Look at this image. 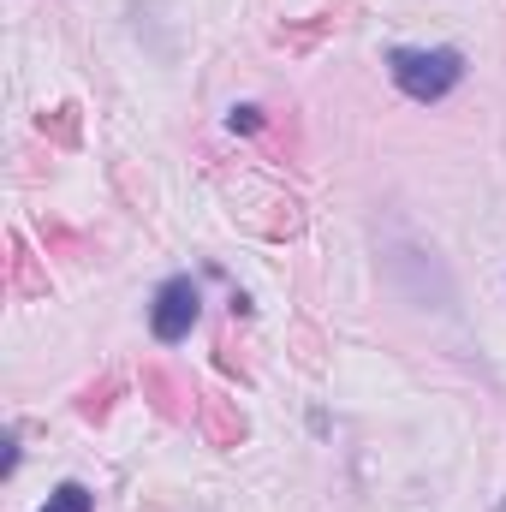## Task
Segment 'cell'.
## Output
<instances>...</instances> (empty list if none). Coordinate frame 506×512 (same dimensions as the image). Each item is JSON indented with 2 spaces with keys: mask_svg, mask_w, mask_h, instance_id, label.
<instances>
[{
  "mask_svg": "<svg viewBox=\"0 0 506 512\" xmlns=\"http://www.w3.org/2000/svg\"><path fill=\"white\" fill-rule=\"evenodd\" d=\"M42 286H48V280H36V274H30V251H24V245H12V292H42Z\"/></svg>",
  "mask_w": 506,
  "mask_h": 512,
  "instance_id": "7",
  "label": "cell"
},
{
  "mask_svg": "<svg viewBox=\"0 0 506 512\" xmlns=\"http://www.w3.org/2000/svg\"><path fill=\"white\" fill-rule=\"evenodd\" d=\"M197 304H203V298H197V280H185V274H179V280H167V286L155 292V310H149L155 340H167V346H173V340H185V334H191V322H197Z\"/></svg>",
  "mask_w": 506,
  "mask_h": 512,
  "instance_id": "2",
  "label": "cell"
},
{
  "mask_svg": "<svg viewBox=\"0 0 506 512\" xmlns=\"http://www.w3.org/2000/svg\"><path fill=\"white\" fill-rule=\"evenodd\" d=\"M143 393L155 399V411H161V417H185L179 387H173V376H167V370H143Z\"/></svg>",
  "mask_w": 506,
  "mask_h": 512,
  "instance_id": "4",
  "label": "cell"
},
{
  "mask_svg": "<svg viewBox=\"0 0 506 512\" xmlns=\"http://www.w3.org/2000/svg\"><path fill=\"white\" fill-rule=\"evenodd\" d=\"M78 411H84L90 423H102V417L114 411V382H102V387H84V399H78Z\"/></svg>",
  "mask_w": 506,
  "mask_h": 512,
  "instance_id": "6",
  "label": "cell"
},
{
  "mask_svg": "<svg viewBox=\"0 0 506 512\" xmlns=\"http://www.w3.org/2000/svg\"><path fill=\"white\" fill-rule=\"evenodd\" d=\"M197 417H203V435L209 447H239L245 441V411L221 393H197Z\"/></svg>",
  "mask_w": 506,
  "mask_h": 512,
  "instance_id": "3",
  "label": "cell"
},
{
  "mask_svg": "<svg viewBox=\"0 0 506 512\" xmlns=\"http://www.w3.org/2000/svg\"><path fill=\"white\" fill-rule=\"evenodd\" d=\"M227 126H233V131H262V108H251V102H245V108H233V114H227Z\"/></svg>",
  "mask_w": 506,
  "mask_h": 512,
  "instance_id": "8",
  "label": "cell"
},
{
  "mask_svg": "<svg viewBox=\"0 0 506 512\" xmlns=\"http://www.w3.org/2000/svg\"><path fill=\"white\" fill-rule=\"evenodd\" d=\"M387 72H393V84L411 102H441L447 90H459L465 54L459 48H393L387 54Z\"/></svg>",
  "mask_w": 506,
  "mask_h": 512,
  "instance_id": "1",
  "label": "cell"
},
{
  "mask_svg": "<svg viewBox=\"0 0 506 512\" xmlns=\"http://www.w3.org/2000/svg\"><path fill=\"white\" fill-rule=\"evenodd\" d=\"M42 512H90V489H84V483H60Z\"/></svg>",
  "mask_w": 506,
  "mask_h": 512,
  "instance_id": "5",
  "label": "cell"
}]
</instances>
